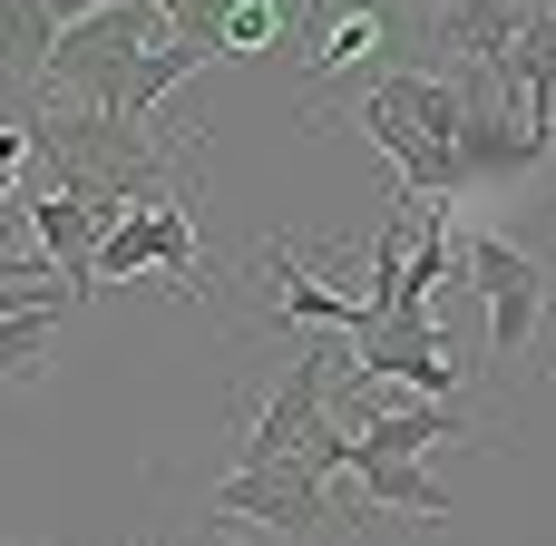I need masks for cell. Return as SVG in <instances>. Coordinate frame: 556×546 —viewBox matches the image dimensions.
<instances>
[{"label":"cell","instance_id":"1","mask_svg":"<svg viewBox=\"0 0 556 546\" xmlns=\"http://www.w3.org/2000/svg\"><path fill=\"white\" fill-rule=\"evenodd\" d=\"M29 137H39L49 186L88 195L108 225H117L127 205H147V195H195V176H186V166L147 137V117H127V107H78V98H49V117H29Z\"/></svg>","mask_w":556,"mask_h":546},{"label":"cell","instance_id":"2","mask_svg":"<svg viewBox=\"0 0 556 546\" xmlns=\"http://www.w3.org/2000/svg\"><path fill=\"white\" fill-rule=\"evenodd\" d=\"M166 29H176V20H166L156 0H98V10H78V20H59V49H49L39 88H49V98H78V107H108L117 68H127L137 49H156Z\"/></svg>","mask_w":556,"mask_h":546},{"label":"cell","instance_id":"3","mask_svg":"<svg viewBox=\"0 0 556 546\" xmlns=\"http://www.w3.org/2000/svg\"><path fill=\"white\" fill-rule=\"evenodd\" d=\"M323 459L313 449H283V459H254L235 479H215V498L195 508V528H274V537H323L332 528V498H323Z\"/></svg>","mask_w":556,"mask_h":546},{"label":"cell","instance_id":"4","mask_svg":"<svg viewBox=\"0 0 556 546\" xmlns=\"http://www.w3.org/2000/svg\"><path fill=\"white\" fill-rule=\"evenodd\" d=\"M469 283L489 303V361H498V381H518V361L538 352V322H547V254H528L518 234H469Z\"/></svg>","mask_w":556,"mask_h":546},{"label":"cell","instance_id":"5","mask_svg":"<svg viewBox=\"0 0 556 546\" xmlns=\"http://www.w3.org/2000/svg\"><path fill=\"white\" fill-rule=\"evenodd\" d=\"M352 371H371V381H401V391H420V401H459V371H450V352H440V322H430V303H401V313H381V322L352 342Z\"/></svg>","mask_w":556,"mask_h":546},{"label":"cell","instance_id":"6","mask_svg":"<svg viewBox=\"0 0 556 546\" xmlns=\"http://www.w3.org/2000/svg\"><path fill=\"white\" fill-rule=\"evenodd\" d=\"M459 440H479L469 430V401H391V410H362V430H352V459H430V449H459ZM342 459V469H352Z\"/></svg>","mask_w":556,"mask_h":546},{"label":"cell","instance_id":"7","mask_svg":"<svg viewBox=\"0 0 556 546\" xmlns=\"http://www.w3.org/2000/svg\"><path fill=\"white\" fill-rule=\"evenodd\" d=\"M59 313H78L59 283L0 293V381H10V391H39V371H49V342H59Z\"/></svg>","mask_w":556,"mask_h":546},{"label":"cell","instance_id":"8","mask_svg":"<svg viewBox=\"0 0 556 546\" xmlns=\"http://www.w3.org/2000/svg\"><path fill=\"white\" fill-rule=\"evenodd\" d=\"M498 78H508V98H518V117L538 127L556 147V0L528 10V29L508 39V59H498Z\"/></svg>","mask_w":556,"mask_h":546},{"label":"cell","instance_id":"9","mask_svg":"<svg viewBox=\"0 0 556 546\" xmlns=\"http://www.w3.org/2000/svg\"><path fill=\"white\" fill-rule=\"evenodd\" d=\"M528 10H538V0H440V10H430V29H440V49H450V59L498 68V59H508V39L528 29Z\"/></svg>","mask_w":556,"mask_h":546},{"label":"cell","instance_id":"10","mask_svg":"<svg viewBox=\"0 0 556 546\" xmlns=\"http://www.w3.org/2000/svg\"><path fill=\"white\" fill-rule=\"evenodd\" d=\"M381 59H391V20H381V10H362V0H352V10H332V20L303 39V68H313V78H342V68H381Z\"/></svg>","mask_w":556,"mask_h":546},{"label":"cell","instance_id":"11","mask_svg":"<svg viewBox=\"0 0 556 546\" xmlns=\"http://www.w3.org/2000/svg\"><path fill=\"white\" fill-rule=\"evenodd\" d=\"M342 479H352L371 508H401V518H450V488H440L420 459H352Z\"/></svg>","mask_w":556,"mask_h":546},{"label":"cell","instance_id":"12","mask_svg":"<svg viewBox=\"0 0 556 546\" xmlns=\"http://www.w3.org/2000/svg\"><path fill=\"white\" fill-rule=\"evenodd\" d=\"M59 49V10L49 0H0V88H39Z\"/></svg>","mask_w":556,"mask_h":546},{"label":"cell","instance_id":"13","mask_svg":"<svg viewBox=\"0 0 556 546\" xmlns=\"http://www.w3.org/2000/svg\"><path fill=\"white\" fill-rule=\"evenodd\" d=\"M283 39H293L283 0H225V59H254V49H283Z\"/></svg>","mask_w":556,"mask_h":546},{"label":"cell","instance_id":"14","mask_svg":"<svg viewBox=\"0 0 556 546\" xmlns=\"http://www.w3.org/2000/svg\"><path fill=\"white\" fill-rule=\"evenodd\" d=\"M156 10H166V20H176L186 39H205V49L225 59V0H156Z\"/></svg>","mask_w":556,"mask_h":546},{"label":"cell","instance_id":"15","mask_svg":"<svg viewBox=\"0 0 556 546\" xmlns=\"http://www.w3.org/2000/svg\"><path fill=\"white\" fill-rule=\"evenodd\" d=\"M29 166H39V137H29V127L10 117V127H0V205L20 195V176H29Z\"/></svg>","mask_w":556,"mask_h":546},{"label":"cell","instance_id":"16","mask_svg":"<svg viewBox=\"0 0 556 546\" xmlns=\"http://www.w3.org/2000/svg\"><path fill=\"white\" fill-rule=\"evenodd\" d=\"M49 10H59V20H78V10H98V0H49Z\"/></svg>","mask_w":556,"mask_h":546}]
</instances>
